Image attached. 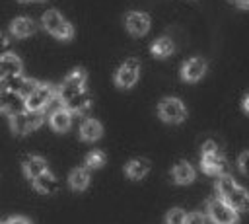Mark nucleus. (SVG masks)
<instances>
[{
    "label": "nucleus",
    "mask_w": 249,
    "mask_h": 224,
    "mask_svg": "<svg viewBox=\"0 0 249 224\" xmlns=\"http://www.w3.org/2000/svg\"><path fill=\"white\" fill-rule=\"evenodd\" d=\"M241 107H243V111L249 115V92L243 95V101H241Z\"/></svg>",
    "instance_id": "2f4dec72"
},
{
    "label": "nucleus",
    "mask_w": 249,
    "mask_h": 224,
    "mask_svg": "<svg viewBox=\"0 0 249 224\" xmlns=\"http://www.w3.org/2000/svg\"><path fill=\"white\" fill-rule=\"evenodd\" d=\"M39 2H47V0H39Z\"/></svg>",
    "instance_id": "f704fd0d"
},
{
    "label": "nucleus",
    "mask_w": 249,
    "mask_h": 224,
    "mask_svg": "<svg viewBox=\"0 0 249 224\" xmlns=\"http://www.w3.org/2000/svg\"><path fill=\"white\" fill-rule=\"evenodd\" d=\"M237 168L243 175H249V150L241 152V156L237 158Z\"/></svg>",
    "instance_id": "bb28decb"
},
{
    "label": "nucleus",
    "mask_w": 249,
    "mask_h": 224,
    "mask_svg": "<svg viewBox=\"0 0 249 224\" xmlns=\"http://www.w3.org/2000/svg\"><path fill=\"white\" fill-rule=\"evenodd\" d=\"M231 4L241 10H249V0H231Z\"/></svg>",
    "instance_id": "7c9ffc66"
},
{
    "label": "nucleus",
    "mask_w": 249,
    "mask_h": 224,
    "mask_svg": "<svg viewBox=\"0 0 249 224\" xmlns=\"http://www.w3.org/2000/svg\"><path fill=\"white\" fill-rule=\"evenodd\" d=\"M206 66L208 64H206V60L202 56H191L181 66V78L185 82H196V80H200L204 76Z\"/></svg>",
    "instance_id": "9d476101"
},
{
    "label": "nucleus",
    "mask_w": 249,
    "mask_h": 224,
    "mask_svg": "<svg viewBox=\"0 0 249 224\" xmlns=\"http://www.w3.org/2000/svg\"><path fill=\"white\" fill-rule=\"evenodd\" d=\"M216 193H218V199L224 201L228 206H231L237 214L249 210V193H247V189L237 185V181L231 175L224 173V175L218 177Z\"/></svg>",
    "instance_id": "f257e3e1"
},
{
    "label": "nucleus",
    "mask_w": 249,
    "mask_h": 224,
    "mask_svg": "<svg viewBox=\"0 0 249 224\" xmlns=\"http://www.w3.org/2000/svg\"><path fill=\"white\" fill-rule=\"evenodd\" d=\"M185 224H206V216L202 212H191L187 214Z\"/></svg>",
    "instance_id": "cd10ccee"
},
{
    "label": "nucleus",
    "mask_w": 249,
    "mask_h": 224,
    "mask_svg": "<svg viewBox=\"0 0 249 224\" xmlns=\"http://www.w3.org/2000/svg\"><path fill=\"white\" fill-rule=\"evenodd\" d=\"M4 224H31L25 216H12V218H8V222H4Z\"/></svg>",
    "instance_id": "c756f323"
},
{
    "label": "nucleus",
    "mask_w": 249,
    "mask_h": 224,
    "mask_svg": "<svg viewBox=\"0 0 249 224\" xmlns=\"http://www.w3.org/2000/svg\"><path fill=\"white\" fill-rule=\"evenodd\" d=\"M56 95V88L47 82H39L37 88L25 97V109L27 111H43Z\"/></svg>",
    "instance_id": "39448f33"
},
{
    "label": "nucleus",
    "mask_w": 249,
    "mask_h": 224,
    "mask_svg": "<svg viewBox=\"0 0 249 224\" xmlns=\"http://www.w3.org/2000/svg\"><path fill=\"white\" fill-rule=\"evenodd\" d=\"M49 169V164H47V160L45 158H41V156H27L25 160H23V173L33 181L37 175H41L43 171H47Z\"/></svg>",
    "instance_id": "a211bd4d"
},
{
    "label": "nucleus",
    "mask_w": 249,
    "mask_h": 224,
    "mask_svg": "<svg viewBox=\"0 0 249 224\" xmlns=\"http://www.w3.org/2000/svg\"><path fill=\"white\" fill-rule=\"evenodd\" d=\"M158 115L165 123H183L187 119V107L179 97H163L158 103Z\"/></svg>",
    "instance_id": "20e7f679"
},
{
    "label": "nucleus",
    "mask_w": 249,
    "mask_h": 224,
    "mask_svg": "<svg viewBox=\"0 0 249 224\" xmlns=\"http://www.w3.org/2000/svg\"><path fill=\"white\" fill-rule=\"evenodd\" d=\"M124 27L128 33L140 37L150 31V16L144 12H128L124 16Z\"/></svg>",
    "instance_id": "1a4fd4ad"
},
{
    "label": "nucleus",
    "mask_w": 249,
    "mask_h": 224,
    "mask_svg": "<svg viewBox=\"0 0 249 224\" xmlns=\"http://www.w3.org/2000/svg\"><path fill=\"white\" fill-rule=\"evenodd\" d=\"M200 168L204 173L208 175H224L228 169V162L226 156L222 154L220 146L214 140H206L202 144V152H200Z\"/></svg>",
    "instance_id": "f03ea898"
},
{
    "label": "nucleus",
    "mask_w": 249,
    "mask_h": 224,
    "mask_svg": "<svg viewBox=\"0 0 249 224\" xmlns=\"http://www.w3.org/2000/svg\"><path fill=\"white\" fill-rule=\"evenodd\" d=\"M171 177H173V181L175 183H179V185H187V183H191L193 179H195V169H193V166L189 164V162H177L175 166H173V169H171Z\"/></svg>",
    "instance_id": "6ab92c4d"
},
{
    "label": "nucleus",
    "mask_w": 249,
    "mask_h": 224,
    "mask_svg": "<svg viewBox=\"0 0 249 224\" xmlns=\"http://www.w3.org/2000/svg\"><path fill=\"white\" fill-rule=\"evenodd\" d=\"M19 2H31V0H19Z\"/></svg>",
    "instance_id": "473e14b6"
},
{
    "label": "nucleus",
    "mask_w": 249,
    "mask_h": 224,
    "mask_svg": "<svg viewBox=\"0 0 249 224\" xmlns=\"http://www.w3.org/2000/svg\"><path fill=\"white\" fill-rule=\"evenodd\" d=\"M0 111H2V101H0Z\"/></svg>",
    "instance_id": "72a5a7b5"
},
{
    "label": "nucleus",
    "mask_w": 249,
    "mask_h": 224,
    "mask_svg": "<svg viewBox=\"0 0 249 224\" xmlns=\"http://www.w3.org/2000/svg\"><path fill=\"white\" fill-rule=\"evenodd\" d=\"M187 212L183 208H171L165 216V224H185Z\"/></svg>",
    "instance_id": "393cba45"
},
{
    "label": "nucleus",
    "mask_w": 249,
    "mask_h": 224,
    "mask_svg": "<svg viewBox=\"0 0 249 224\" xmlns=\"http://www.w3.org/2000/svg\"><path fill=\"white\" fill-rule=\"evenodd\" d=\"M103 136V127L97 119H84L80 125V138L86 142H95Z\"/></svg>",
    "instance_id": "dca6fc26"
},
{
    "label": "nucleus",
    "mask_w": 249,
    "mask_h": 224,
    "mask_svg": "<svg viewBox=\"0 0 249 224\" xmlns=\"http://www.w3.org/2000/svg\"><path fill=\"white\" fill-rule=\"evenodd\" d=\"M23 70V62L16 53H8L0 56V80L8 76H18Z\"/></svg>",
    "instance_id": "4468645a"
},
{
    "label": "nucleus",
    "mask_w": 249,
    "mask_h": 224,
    "mask_svg": "<svg viewBox=\"0 0 249 224\" xmlns=\"http://www.w3.org/2000/svg\"><path fill=\"white\" fill-rule=\"evenodd\" d=\"M43 125V111H23L10 117V129L16 134H27Z\"/></svg>",
    "instance_id": "0eeeda50"
},
{
    "label": "nucleus",
    "mask_w": 249,
    "mask_h": 224,
    "mask_svg": "<svg viewBox=\"0 0 249 224\" xmlns=\"http://www.w3.org/2000/svg\"><path fill=\"white\" fill-rule=\"evenodd\" d=\"M10 45H12V41H10V37L4 33V31H0V56L2 55H8L10 53Z\"/></svg>",
    "instance_id": "c85d7f7f"
},
{
    "label": "nucleus",
    "mask_w": 249,
    "mask_h": 224,
    "mask_svg": "<svg viewBox=\"0 0 249 224\" xmlns=\"http://www.w3.org/2000/svg\"><path fill=\"white\" fill-rule=\"evenodd\" d=\"M49 123H51V129L56 131V132H66L70 127H72V113H68L64 107H58L54 109L51 115H49Z\"/></svg>",
    "instance_id": "f3484780"
},
{
    "label": "nucleus",
    "mask_w": 249,
    "mask_h": 224,
    "mask_svg": "<svg viewBox=\"0 0 249 224\" xmlns=\"http://www.w3.org/2000/svg\"><path fill=\"white\" fill-rule=\"evenodd\" d=\"M33 187H35L39 193L51 195V193H54V191L58 189V181H56V177L47 169V171H43L41 175H37V177L33 179Z\"/></svg>",
    "instance_id": "aec40b11"
},
{
    "label": "nucleus",
    "mask_w": 249,
    "mask_h": 224,
    "mask_svg": "<svg viewBox=\"0 0 249 224\" xmlns=\"http://www.w3.org/2000/svg\"><path fill=\"white\" fill-rule=\"evenodd\" d=\"M60 107H64L68 113H84V111H88L91 107V93L82 88V90L74 92L70 95V99Z\"/></svg>",
    "instance_id": "9b49d317"
},
{
    "label": "nucleus",
    "mask_w": 249,
    "mask_h": 224,
    "mask_svg": "<svg viewBox=\"0 0 249 224\" xmlns=\"http://www.w3.org/2000/svg\"><path fill=\"white\" fill-rule=\"evenodd\" d=\"M37 21L33 18H27V16H19L16 18L12 23H10V33L18 39H23V37H29L37 31Z\"/></svg>",
    "instance_id": "ddd939ff"
},
{
    "label": "nucleus",
    "mask_w": 249,
    "mask_h": 224,
    "mask_svg": "<svg viewBox=\"0 0 249 224\" xmlns=\"http://www.w3.org/2000/svg\"><path fill=\"white\" fill-rule=\"evenodd\" d=\"M86 80H88V72H86V68L76 66L74 70H70V72L66 74L64 84H68V86H72V88H78V90H80V88H84Z\"/></svg>",
    "instance_id": "5701e85b"
},
{
    "label": "nucleus",
    "mask_w": 249,
    "mask_h": 224,
    "mask_svg": "<svg viewBox=\"0 0 249 224\" xmlns=\"http://www.w3.org/2000/svg\"><path fill=\"white\" fill-rule=\"evenodd\" d=\"M0 224H4V222H0Z\"/></svg>",
    "instance_id": "c9c22d12"
},
{
    "label": "nucleus",
    "mask_w": 249,
    "mask_h": 224,
    "mask_svg": "<svg viewBox=\"0 0 249 224\" xmlns=\"http://www.w3.org/2000/svg\"><path fill=\"white\" fill-rule=\"evenodd\" d=\"M37 80H33V78H23V82H21V88H19V93L23 95V97H27L35 88H37Z\"/></svg>",
    "instance_id": "a878e982"
},
{
    "label": "nucleus",
    "mask_w": 249,
    "mask_h": 224,
    "mask_svg": "<svg viewBox=\"0 0 249 224\" xmlns=\"http://www.w3.org/2000/svg\"><path fill=\"white\" fill-rule=\"evenodd\" d=\"M138 76H140V60L134 58V56H130V58H126L117 68V72H115V84L121 90H128V88H132L136 84Z\"/></svg>",
    "instance_id": "6e6552de"
},
{
    "label": "nucleus",
    "mask_w": 249,
    "mask_h": 224,
    "mask_svg": "<svg viewBox=\"0 0 249 224\" xmlns=\"http://www.w3.org/2000/svg\"><path fill=\"white\" fill-rule=\"evenodd\" d=\"M68 183L74 191H84L89 185V171L86 168H74L68 175Z\"/></svg>",
    "instance_id": "412c9836"
},
{
    "label": "nucleus",
    "mask_w": 249,
    "mask_h": 224,
    "mask_svg": "<svg viewBox=\"0 0 249 224\" xmlns=\"http://www.w3.org/2000/svg\"><path fill=\"white\" fill-rule=\"evenodd\" d=\"M206 216L212 224H237L239 220L237 212L220 199H210L206 203Z\"/></svg>",
    "instance_id": "423d86ee"
},
{
    "label": "nucleus",
    "mask_w": 249,
    "mask_h": 224,
    "mask_svg": "<svg viewBox=\"0 0 249 224\" xmlns=\"http://www.w3.org/2000/svg\"><path fill=\"white\" fill-rule=\"evenodd\" d=\"M41 25L45 27V31L47 33H51L53 37H56V39H72L74 37V27H72V23L58 12V10H47L45 14H43V18H41Z\"/></svg>",
    "instance_id": "7ed1b4c3"
},
{
    "label": "nucleus",
    "mask_w": 249,
    "mask_h": 224,
    "mask_svg": "<svg viewBox=\"0 0 249 224\" xmlns=\"http://www.w3.org/2000/svg\"><path fill=\"white\" fill-rule=\"evenodd\" d=\"M148 171H150V162L144 158H132L124 166V175L132 181H140L142 177H146Z\"/></svg>",
    "instance_id": "2eb2a0df"
},
{
    "label": "nucleus",
    "mask_w": 249,
    "mask_h": 224,
    "mask_svg": "<svg viewBox=\"0 0 249 224\" xmlns=\"http://www.w3.org/2000/svg\"><path fill=\"white\" fill-rule=\"evenodd\" d=\"M150 51H152V55H154V56H158V58H165V56L173 55L175 45H173L171 37H158V39L152 43Z\"/></svg>",
    "instance_id": "4be33fe9"
},
{
    "label": "nucleus",
    "mask_w": 249,
    "mask_h": 224,
    "mask_svg": "<svg viewBox=\"0 0 249 224\" xmlns=\"http://www.w3.org/2000/svg\"><path fill=\"white\" fill-rule=\"evenodd\" d=\"M105 162H107V158H105V154H103L101 150H91V152L86 156V166L91 168V169H99V168H103Z\"/></svg>",
    "instance_id": "b1692460"
},
{
    "label": "nucleus",
    "mask_w": 249,
    "mask_h": 224,
    "mask_svg": "<svg viewBox=\"0 0 249 224\" xmlns=\"http://www.w3.org/2000/svg\"><path fill=\"white\" fill-rule=\"evenodd\" d=\"M0 101H2V111H6L10 117L25 111V97L19 92H2Z\"/></svg>",
    "instance_id": "f8f14e48"
}]
</instances>
